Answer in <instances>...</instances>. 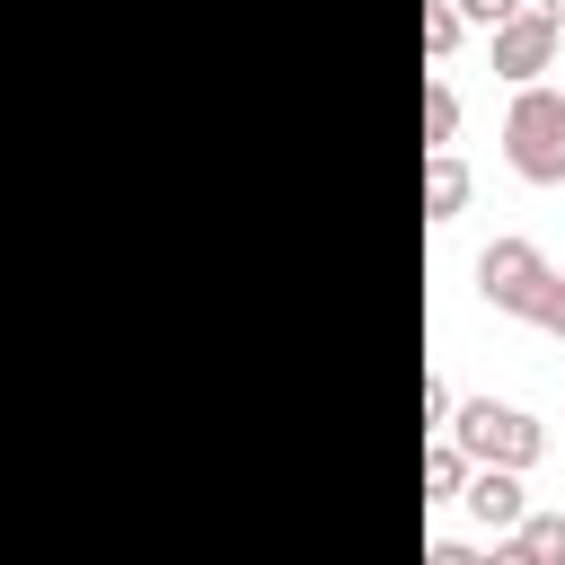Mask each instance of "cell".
I'll return each instance as SVG.
<instances>
[{"instance_id": "obj_1", "label": "cell", "mask_w": 565, "mask_h": 565, "mask_svg": "<svg viewBox=\"0 0 565 565\" xmlns=\"http://www.w3.org/2000/svg\"><path fill=\"white\" fill-rule=\"evenodd\" d=\"M503 159L521 185H565V97L547 79H521V97L503 115Z\"/></svg>"}, {"instance_id": "obj_2", "label": "cell", "mask_w": 565, "mask_h": 565, "mask_svg": "<svg viewBox=\"0 0 565 565\" xmlns=\"http://www.w3.org/2000/svg\"><path fill=\"white\" fill-rule=\"evenodd\" d=\"M441 433H450L468 459H486V468H530V459L547 450L539 415H530V406H503V397H459Z\"/></svg>"}, {"instance_id": "obj_3", "label": "cell", "mask_w": 565, "mask_h": 565, "mask_svg": "<svg viewBox=\"0 0 565 565\" xmlns=\"http://www.w3.org/2000/svg\"><path fill=\"white\" fill-rule=\"evenodd\" d=\"M539 274H547V256H539L530 238H486V247H477V300H486L494 318H521L530 291H539Z\"/></svg>"}, {"instance_id": "obj_4", "label": "cell", "mask_w": 565, "mask_h": 565, "mask_svg": "<svg viewBox=\"0 0 565 565\" xmlns=\"http://www.w3.org/2000/svg\"><path fill=\"white\" fill-rule=\"evenodd\" d=\"M486 35H494V71H503L512 88H521V79H547V62H556V44H565L539 0H521V9H512L503 26H486Z\"/></svg>"}, {"instance_id": "obj_5", "label": "cell", "mask_w": 565, "mask_h": 565, "mask_svg": "<svg viewBox=\"0 0 565 565\" xmlns=\"http://www.w3.org/2000/svg\"><path fill=\"white\" fill-rule=\"evenodd\" d=\"M459 503H468L486 530H512V521L530 512V486H521V468H486V459H477L468 486H459Z\"/></svg>"}, {"instance_id": "obj_6", "label": "cell", "mask_w": 565, "mask_h": 565, "mask_svg": "<svg viewBox=\"0 0 565 565\" xmlns=\"http://www.w3.org/2000/svg\"><path fill=\"white\" fill-rule=\"evenodd\" d=\"M503 565H565V512H521L512 530H494Z\"/></svg>"}, {"instance_id": "obj_7", "label": "cell", "mask_w": 565, "mask_h": 565, "mask_svg": "<svg viewBox=\"0 0 565 565\" xmlns=\"http://www.w3.org/2000/svg\"><path fill=\"white\" fill-rule=\"evenodd\" d=\"M459 212H468V159L424 150V221H459Z\"/></svg>"}, {"instance_id": "obj_8", "label": "cell", "mask_w": 565, "mask_h": 565, "mask_svg": "<svg viewBox=\"0 0 565 565\" xmlns=\"http://www.w3.org/2000/svg\"><path fill=\"white\" fill-rule=\"evenodd\" d=\"M468 468H477V459H468V450H459L450 433H433V441H424V503H459Z\"/></svg>"}, {"instance_id": "obj_9", "label": "cell", "mask_w": 565, "mask_h": 565, "mask_svg": "<svg viewBox=\"0 0 565 565\" xmlns=\"http://www.w3.org/2000/svg\"><path fill=\"white\" fill-rule=\"evenodd\" d=\"M450 141H459V88L424 79V150H450Z\"/></svg>"}, {"instance_id": "obj_10", "label": "cell", "mask_w": 565, "mask_h": 565, "mask_svg": "<svg viewBox=\"0 0 565 565\" xmlns=\"http://www.w3.org/2000/svg\"><path fill=\"white\" fill-rule=\"evenodd\" d=\"M459 35H468L459 0H424V53H433V62H450V53H459Z\"/></svg>"}, {"instance_id": "obj_11", "label": "cell", "mask_w": 565, "mask_h": 565, "mask_svg": "<svg viewBox=\"0 0 565 565\" xmlns=\"http://www.w3.org/2000/svg\"><path fill=\"white\" fill-rule=\"evenodd\" d=\"M521 318H530V327H547V335H565V274H556V265L539 274V291H530V309H521Z\"/></svg>"}, {"instance_id": "obj_12", "label": "cell", "mask_w": 565, "mask_h": 565, "mask_svg": "<svg viewBox=\"0 0 565 565\" xmlns=\"http://www.w3.org/2000/svg\"><path fill=\"white\" fill-rule=\"evenodd\" d=\"M450 406H459V397H450V380L433 371V380H424V433H441V424H450Z\"/></svg>"}, {"instance_id": "obj_13", "label": "cell", "mask_w": 565, "mask_h": 565, "mask_svg": "<svg viewBox=\"0 0 565 565\" xmlns=\"http://www.w3.org/2000/svg\"><path fill=\"white\" fill-rule=\"evenodd\" d=\"M512 9H521V0H459V18H468V26H503Z\"/></svg>"}, {"instance_id": "obj_14", "label": "cell", "mask_w": 565, "mask_h": 565, "mask_svg": "<svg viewBox=\"0 0 565 565\" xmlns=\"http://www.w3.org/2000/svg\"><path fill=\"white\" fill-rule=\"evenodd\" d=\"M539 9H547V26H556V35H565V0H539Z\"/></svg>"}]
</instances>
